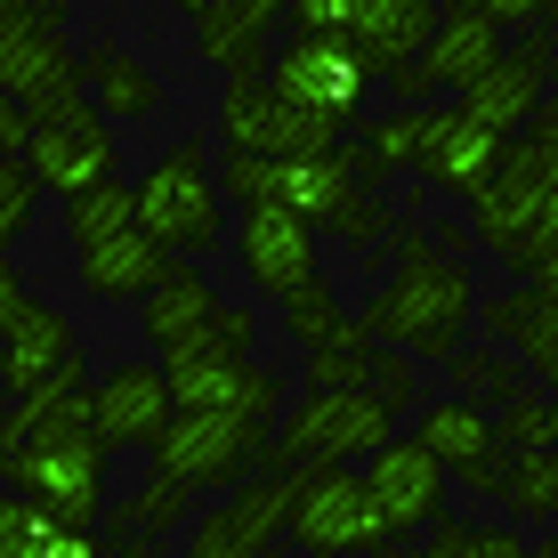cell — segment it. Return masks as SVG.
Here are the masks:
<instances>
[{
    "label": "cell",
    "mask_w": 558,
    "mask_h": 558,
    "mask_svg": "<svg viewBox=\"0 0 558 558\" xmlns=\"http://www.w3.org/2000/svg\"><path fill=\"white\" fill-rule=\"evenodd\" d=\"M477 324V276L461 252H429V235L405 227L397 235V267L380 276V292L364 300V332L380 349H405L421 364H446Z\"/></svg>",
    "instance_id": "1"
},
{
    "label": "cell",
    "mask_w": 558,
    "mask_h": 558,
    "mask_svg": "<svg viewBox=\"0 0 558 558\" xmlns=\"http://www.w3.org/2000/svg\"><path fill=\"white\" fill-rule=\"evenodd\" d=\"M138 186V227L154 243H170L179 259H203L227 243V186H219V162H210L203 138H170L162 154L146 162Z\"/></svg>",
    "instance_id": "2"
},
{
    "label": "cell",
    "mask_w": 558,
    "mask_h": 558,
    "mask_svg": "<svg viewBox=\"0 0 558 558\" xmlns=\"http://www.w3.org/2000/svg\"><path fill=\"white\" fill-rule=\"evenodd\" d=\"M219 186H227V203H276V210H300L316 235H332V219L349 210L364 186V162H356V146L340 154V146H324V154H227L219 162Z\"/></svg>",
    "instance_id": "3"
},
{
    "label": "cell",
    "mask_w": 558,
    "mask_h": 558,
    "mask_svg": "<svg viewBox=\"0 0 558 558\" xmlns=\"http://www.w3.org/2000/svg\"><path fill=\"white\" fill-rule=\"evenodd\" d=\"M397 421H405V405L380 397L373 380H364V389H307V397L283 405L267 461H276V470H300V461H364L373 446L397 437Z\"/></svg>",
    "instance_id": "4"
},
{
    "label": "cell",
    "mask_w": 558,
    "mask_h": 558,
    "mask_svg": "<svg viewBox=\"0 0 558 558\" xmlns=\"http://www.w3.org/2000/svg\"><path fill=\"white\" fill-rule=\"evenodd\" d=\"M267 446H276V429L252 413H170V429L154 437V477L162 486H179L186 502L195 494H227V486H243V477L267 461Z\"/></svg>",
    "instance_id": "5"
},
{
    "label": "cell",
    "mask_w": 558,
    "mask_h": 558,
    "mask_svg": "<svg viewBox=\"0 0 558 558\" xmlns=\"http://www.w3.org/2000/svg\"><path fill=\"white\" fill-rule=\"evenodd\" d=\"M283 543L300 558H373V550H389V526H380L373 494H364V470H349V461H300Z\"/></svg>",
    "instance_id": "6"
},
{
    "label": "cell",
    "mask_w": 558,
    "mask_h": 558,
    "mask_svg": "<svg viewBox=\"0 0 558 558\" xmlns=\"http://www.w3.org/2000/svg\"><path fill=\"white\" fill-rule=\"evenodd\" d=\"M0 82L33 106V122H57V113L89 106L82 49L65 41L57 9H0Z\"/></svg>",
    "instance_id": "7"
},
{
    "label": "cell",
    "mask_w": 558,
    "mask_h": 558,
    "mask_svg": "<svg viewBox=\"0 0 558 558\" xmlns=\"http://www.w3.org/2000/svg\"><path fill=\"white\" fill-rule=\"evenodd\" d=\"M550 186H558V130L526 122L510 138V154L494 162V179L470 195V243H486V252L510 267V252L526 243V227L543 219Z\"/></svg>",
    "instance_id": "8"
},
{
    "label": "cell",
    "mask_w": 558,
    "mask_h": 558,
    "mask_svg": "<svg viewBox=\"0 0 558 558\" xmlns=\"http://www.w3.org/2000/svg\"><path fill=\"white\" fill-rule=\"evenodd\" d=\"M219 138L227 154H324L340 146V113H307L259 65H235L219 89Z\"/></svg>",
    "instance_id": "9"
},
{
    "label": "cell",
    "mask_w": 558,
    "mask_h": 558,
    "mask_svg": "<svg viewBox=\"0 0 558 558\" xmlns=\"http://www.w3.org/2000/svg\"><path fill=\"white\" fill-rule=\"evenodd\" d=\"M437 16H446V0H292V33H340L380 73L413 65L429 49Z\"/></svg>",
    "instance_id": "10"
},
{
    "label": "cell",
    "mask_w": 558,
    "mask_h": 558,
    "mask_svg": "<svg viewBox=\"0 0 558 558\" xmlns=\"http://www.w3.org/2000/svg\"><path fill=\"white\" fill-rule=\"evenodd\" d=\"M502 57H510V33L494 25L486 9H470V0H446V16H437L429 49H421L413 65H397L389 89H397V106H429L437 89H453V98H461V89L486 82Z\"/></svg>",
    "instance_id": "11"
},
{
    "label": "cell",
    "mask_w": 558,
    "mask_h": 558,
    "mask_svg": "<svg viewBox=\"0 0 558 558\" xmlns=\"http://www.w3.org/2000/svg\"><path fill=\"white\" fill-rule=\"evenodd\" d=\"M267 82L307 113H340V122H349V113H364V98H373L380 65L356 57L340 33H283L276 57H267Z\"/></svg>",
    "instance_id": "12"
},
{
    "label": "cell",
    "mask_w": 558,
    "mask_h": 558,
    "mask_svg": "<svg viewBox=\"0 0 558 558\" xmlns=\"http://www.w3.org/2000/svg\"><path fill=\"white\" fill-rule=\"evenodd\" d=\"M9 486L33 494L57 526H98L106 518V446L98 437H41L9 453Z\"/></svg>",
    "instance_id": "13"
},
{
    "label": "cell",
    "mask_w": 558,
    "mask_h": 558,
    "mask_svg": "<svg viewBox=\"0 0 558 558\" xmlns=\"http://www.w3.org/2000/svg\"><path fill=\"white\" fill-rule=\"evenodd\" d=\"M413 437L429 446L446 470L461 477V486H477V494H494V502H510V446H502V429H494V413L477 405V397H421L413 405Z\"/></svg>",
    "instance_id": "14"
},
{
    "label": "cell",
    "mask_w": 558,
    "mask_h": 558,
    "mask_svg": "<svg viewBox=\"0 0 558 558\" xmlns=\"http://www.w3.org/2000/svg\"><path fill=\"white\" fill-rule=\"evenodd\" d=\"M227 243H235L243 259V283H252L259 300H292L300 283H316V227L300 219V210H276V203H243V219L227 227Z\"/></svg>",
    "instance_id": "15"
},
{
    "label": "cell",
    "mask_w": 558,
    "mask_h": 558,
    "mask_svg": "<svg viewBox=\"0 0 558 558\" xmlns=\"http://www.w3.org/2000/svg\"><path fill=\"white\" fill-rule=\"evenodd\" d=\"M446 461H437L421 437H389V446L364 453V494H373L380 526H389V543H405V534L437 526L446 518Z\"/></svg>",
    "instance_id": "16"
},
{
    "label": "cell",
    "mask_w": 558,
    "mask_h": 558,
    "mask_svg": "<svg viewBox=\"0 0 558 558\" xmlns=\"http://www.w3.org/2000/svg\"><path fill=\"white\" fill-rule=\"evenodd\" d=\"M25 170L41 179V195H82V186H98L122 170V146H113V122L98 106H73L57 113V122H33V146H25Z\"/></svg>",
    "instance_id": "17"
},
{
    "label": "cell",
    "mask_w": 558,
    "mask_h": 558,
    "mask_svg": "<svg viewBox=\"0 0 558 558\" xmlns=\"http://www.w3.org/2000/svg\"><path fill=\"white\" fill-rule=\"evenodd\" d=\"M179 397H170V364H113V373L89 380V437L106 453H130V446H154L170 429Z\"/></svg>",
    "instance_id": "18"
},
{
    "label": "cell",
    "mask_w": 558,
    "mask_h": 558,
    "mask_svg": "<svg viewBox=\"0 0 558 558\" xmlns=\"http://www.w3.org/2000/svg\"><path fill=\"white\" fill-rule=\"evenodd\" d=\"M0 389L33 397V389H82V340L49 300H25L0 324Z\"/></svg>",
    "instance_id": "19"
},
{
    "label": "cell",
    "mask_w": 558,
    "mask_h": 558,
    "mask_svg": "<svg viewBox=\"0 0 558 558\" xmlns=\"http://www.w3.org/2000/svg\"><path fill=\"white\" fill-rule=\"evenodd\" d=\"M510 154V130H494V122H477L470 106H446V113H429V138H421V162H413V179L421 186H437V195H461L470 203L477 186L494 179V162Z\"/></svg>",
    "instance_id": "20"
},
{
    "label": "cell",
    "mask_w": 558,
    "mask_h": 558,
    "mask_svg": "<svg viewBox=\"0 0 558 558\" xmlns=\"http://www.w3.org/2000/svg\"><path fill=\"white\" fill-rule=\"evenodd\" d=\"M162 364L170 397L186 413H252V421L283 413V373H267L259 356H162Z\"/></svg>",
    "instance_id": "21"
},
{
    "label": "cell",
    "mask_w": 558,
    "mask_h": 558,
    "mask_svg": "<svg viewBox=\"0 0 558 558\" xmlns=\"http://www.w3.org/2000/svg\"><path fill=\"white\" fill-rule=\"evenodd\" d=\"M550 73H558V33H543V25H526V41H518L502 65L486 73V82H470L461 89V106L477 113V122H494V130H526L534 113H543V98H550Z\"/></svg>",
    "instance_id": "22"
},
{
    "label": "cell",
    "mask_w": 558,
    "mask_h": 558,
    "mask_svg": "<svg viewBox=\"0 0 558 558\" xmlns=\"http://www.w3.org/2000/svg\"><path fill=\"white\" fill-rule=\"evenodd\" d=\"M170 243H154L138 219L130 227H113V235H89V243H73V276H82V292L89 300H106V307H130V300H146L154 283L170 276Z\"/></svg>",
    "instance_id": "23"
},
{
    "label": "cell",
    "mask_w": 558,
    "mask_h": 558,
    "mask_svg": "<svg viewBox=\"0 0 558 558\" xmlns=\"http://www.w3.org/2000/svg\"><path fill=\"white\" fill-rule=\"evenodd\" d=\"M219 307H227V300L210 292V276H203L195 259H170V276L138 300V332H146L154 356H186V349L210 332V316H219Z\"/></svg>",
    "instance_id": "24"
},
{
    "label": "cell",
    "mask_w": 558,
    "mask_h": 558,
    "mask_svg": "<svg viewBox=\"0 0 558 558\" xmlns=\"http://www.w3.org/2000/svg\"><path fill=\"white\" fill-rule=\"evenodd\" d=\"M477 324H486L502 349H518V364H526L543 389H558V292H543V283H518V292H494L477 300Z\"/></svg>",
    "instance_id": "25"
},
{
    "label": "cell",
    "mask_w": 558,
    "mask_h": 558,
    "mask_svg": "<svg viewBox=\"0 0 558 558\" xmlns=\"http://www.w3.org/2000/svg\"><path fill=\"white\" fill-rule=\"evenodd\" d=\"M82 73H89V106H98L106 122H154V113L170 106L162 73H154L138 49H122V41L82 49Z\"/></svg>",
    "instance_id": "26"
},
{
    "label": "cell",
    "mask_w": 558,
    "mask_h": 558,
    "mask_svg": "<svg viewBox=\"0 0 558 558\" xmlns=\"http://www.w3.org/2000/svg\"><path fill=\"white\" fill-rule=\"evenodd\" d=\"M292 16V0H210V16H195V57H210L219 73L259 65L267 33Z\"/></svg>",
    "instance_id": "27"
},
{
    "label": "cell",
    "mask_w": 558,
    "mask_h": 558,
    "mask_svg": "<svg viewBox=\"0 0 558 558\" xmlns=\"http://www.w3.org/2000/svg\"><path fill=\"white\" fill-rule=\"evenodd\" d=\"M421 138H429V106H397V113H373V122L356 130V162L364 179H405V170L421 162Z\"/></svg>",
    "instance_id": "28"
},
{
    "label": "cell",
    "mask_w": 558,
    "mask_h": 558,
    "mask_svg": "<svg viewBox=\"0 0 558 558\" xmlns=\"http://www.w3.org/2000/svg\"><path fill=\"white\" fill-rule=\"evenodd\" d=\"M0 429H9V446H41V437H82V429H89V389H33V397H9Z\"/></svg>",
    "instance_id": "29"
},
{
    "label": "cell",
    "mask_w": 558,
    "mask_h": 558,
    "mask_svg": "<svg viewBox=\"0 0 558 558\" xmlns=\"http://www.w3.org/2000/svg\"><path fill=\"white\" fill-rule=\"evenodd\" d=\"M283 332H292V349L307 356V349H324V340H349V332H364V316H349V307L332 300V283H300L292 300H283Z\"/></svg>",
    "instance_id": "30"
},
{
    "label": "cell",
    "mask_w": 558,
    "mask_h": 558,
    "mask_svg": "<svg viewBox=\"0 0 558 558\" xmlns=\"http://www.w3.org/2000/svg\"><path fill=\"white\" fill-rule=\"evenodd\" d=\"M397 558H526L510 526H470V518H437L421 526V550H397Z\"/></svg>",
    "instance_id": "31"
},
{
    "label": "cell",
    "mask_w": 558,
    "mask_h": 558,
    "mask_svg": "<svg viewBox=\"0 0 558 558\" xmlns=\"http://www.w3.org/2000/svg\"><path fill=\"white\" fill-rule=\"evenodd\" d=\"M138 219V186L130 179H98L82 195H65V243H89V235H113V227Z\"/></svg>",
    "instance_id": "32"
},
{
    "label": "cell",
    "mask_w": 558,
    "mask_h": 558,
    "mask_svg": "<svg viewBox=\"0 0 558 558\" xmlns=\"http://www.w3.org/2000/svg\"><path fill=\"white\" fill-rule=\"evenodd\" d=\"M373 373H380V340L373 332H349V340L307 349V389H364Z\"/></svg>",
    "instance_id": "33"
},
{
    "label": "cell",
    "mask_w": 558,
    "mask_h": 558,
    "mask_svg": "<svg viewBox=\"0 0 558 558\" xmlns=\"http://www.w3.org/2000/svg\"><path fill=\"white\" fill-rule=\"evenodd\" d=\"M446 373H453V389L461 397H477V405H510V397H526V373H510V356H486V349H453L446 356Z\"/></svg>",
    "instance_id": "34"
},
{
    "label": "cell",
    "mask_w": 558,
    "mask_h": 558,
    "mask_svg": "<svg viewBox=\"0 0 558 558\" xmlns=\"http://www.w3.org/2000/svg\"><path fill=\"white\" fill-rule=\"evenodd\" d=\"M510 510H518V518H558V446L518 453V470H510Z\"/></svg>",
    "instance_id": "35"
},
{
    "label": "cell",
    "mask_w": 558,
    "mask_h": 558,
    "mask_svg": "<svg viewBox=\"0 0 558 558\" xmlns=\"http://www.w3.org/2000/svg\"><path fill=\"white\" fill-rule=\"evenodd\" d=\"M33 210H41V179H33L25 162H0V259H9L16 243H25Z\"/></svg>",
    "instance_id": "36"
},
{
    "label": "cell",
    "mask_w": 558,
    "mask_h": 558,
    "mask_svg": "<svg viewBox=\"0 0 558 558\" xmlns=\"http://www.w3.org/2000/svg\"><path fill=\"white\" fill-rule=\"evenodd\" d=\"M49 534V510L33 502V494L0 486V558H33V543Z\"/></svg>",
    "instance_id": "37"
},
{
    "label": "cell",
    "mask_w": 558,
    "mask_h": 558,
    "mask_svg": "<svg viewBox=\"0 0 558 558\" xmlns=\"http://www.w3.org/2000/svg\"><path fill=\"white\" fill-rule=\"evenodd\" d=\"M252 349H259V316H252V307H219V316H210V332H203L186 356H252Z\"/></svg>",
    "instance_id": "38"
},
{
    "label": "cell",
    "mask_w": 558,
    "mask_h": 558,
    "mask_svg": "<svg viewBox=\"0 0 558 558\" xmlns=\"http://www.w3.org/2000/svg\"><path fill=\"white\" fill-rule=\"evenodd\" d=\"M186 558H267V550H259V543H243V534L227 526L219 510H203V518H195V534H186Z\"/></svg>",
    "instance_id": "39"
},
{
    "label": "cell",
    "mask_w": 558,
    "mask_h": 558,
    "mask_svg": "<svg viewBox=\"0 0 558 558\" xmlns=\"http://www.w3.org/2000/svg\"><path fill=\"white\" fill-rule=\"evenodd\" d=\"M543 413H550V397H510V405L494 413L502 446H510V453H534V446H543Z\"/></svg>",
    "instance_id": "40"
},
{
    "label": "cell",
    "mask_w": 558,
    "mask_h": 558,
    "mask_svg": "<svg viewBox=\"0 0 558 558\" xmlns=\"http://www.w3.org/2000/svg\"><path fill=\"white\" fill-rule=\"evenodd\" d=\"M380 235H389V203H380L373 186H364V195L332 219V243H380Z\"/></svg>",
    "instance_id": "41"
},
{
    "label": "cell",
    "mask_w": 558,
    "mask_h": 558,
    "mask_svg": "<svg viewBox=\"0 0 558 558\" xmlns=\"http://www.w3.org/2000/svg\"><path fill=\"white\" fill-rule=\"evenodd\" d=\"M550 259H558V186H550L543 219L526 227V243H518V252H510V267H518V276H534V267H550Z\"/></svg>",
    "instance_id": "42"
},
{
    "label": "cell",
    "mask_w": 558,
    "mask_h": 558,
    "mask_svg": "<svg viewBox=\"0 0 558 558\" xmlns=\"http://www.w3.org/2000/svg\"><path fill=\"white\" fill-rule=\"evenodd\" d=\"M25 146H33V106L0 82V162H25Z\"/></svg>",
    "instance_id": "43"
},
{
    "label": "cell",
    "mask_w": 558,
    "mask_h": 558,
    "mask_svg": "<svg viewBox=\"0 0 558 558\" xmlns=\"http://www.w3.org/2000/svg\"><path fill=\"white\" fill-rule=\"evenodd\" d=\"M33 558H113V550H106L89 526H57V518H49V534L33 543Z\"/></svg>",
    "instance_id": "44"
},
{
    "label": "cell",
    "mask_w": 558,
    "mask_h": 558,
    "mask_svg": "<svg viewBox=\"0 0 558 558\" xmlns=\"http://www.w3.org/2000/svg\"><path fill=\"white\" fill-rule=\"evenodd\" d=\"M470 9H486L502 33H510V25L526 33V25H550V16H558V0H470Z\"/></svg>",
    "instance_id": "45"
},
{
    "label": "cell",
    "mask_w": 558,
    "mask_h": 558,
    "mask_svg": "<svg viewBox=\"0 0 558 558\" xmlns=\"http://www.w3.org/2000/svg\"><path fill=\"white\" fill-rule=\"evenodd\" d=\"M25 300H33V292H25V276H16V259H0V324H9Z\"/></svg>",
    "instance_id": "46"
},
{
    "label": "cell",
    "mask_w": 558,
    "mask_h": 558,
    "mask_svg": "<svg viewBox=\"0 0 558 558\" xmlns=\"http://www.w3.org/2000/svg\"><path fill=\"white\" fill-rule=\"evenodd\" d=\"M0 9H57V16H65L73 0H0Z\"/></svg>",
    "instance_id": "47"
},
{
    "label": "cell",
    "mask_w": 558,
    "mask_h": 558,
    "mask_svg": "<svg viewBox=\"0 0 558 558\" xmlns=\"http://www.w3.org/2000/svg\"><path fill=\"white\" fill-rule=\"evenodd\" d=\"M543 446H558V389H550V413H543Z\"/></svg>",
    "instance_id": "48"
},
{
    "label": "cell",
    "mask_w": 558,
    "mask_h": 558,
    "mask_svg": "<svg viewBox=\"0 0 558 558\" xmlns=\"http://www.w3.org/2000/svg\"><path fill=\"white\" fill-rule=\"evenodd\" d=\"M534 122H543V130H558V89H550V98H543V113H534Z\"/></svg>",
    "instance_id": "49"
},
{
    "label": "cell",
    "mask_w": 558,
    "mask_h": 558,
    "mask_svg": "<svg viewBox=\"0 0 558 558\" xmlns=\"http://www.w3.org/2000/svg\"><path fill=\"white\" fill-rule=\"evenodd\" d=\"M526 558H558V534H543V543H526Z\"/></svg>",
    "instance_id": "50"
},
{
    "label": "cell",
    "mask_w": 558,
    "mask_h": 558,
    "mask_svg": "<svg viewBox=\"0 0 558 558\" xmlns=\"http://www.w3.org/2000/svg\"><path fill=\"white\" fill-rule=\"evenodd\" d=\"M179 16H210V0H179Z\"/></svg>",
    "instance_id": "51"
},
{
    "label": "cell",
    "mask_w": 558,
    "mask_h": 558,
    "mask_svg": "<svg viewBox=\"0 0 558 558\" xmlns=\"http://www.w3.org/2000/svg\"><path fill=\"white\" fill-rule=\"evenodd\" d=\"M9 453H16V446H9V429H0V477H9Z\"/></svg>",
    "instance_id": "52"
}]
</instances>
